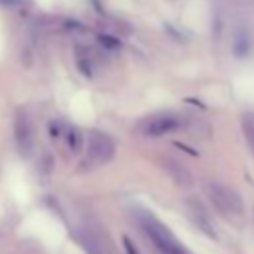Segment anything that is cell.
<instances>
[{
    "instance_id": "cell-1",
    "label": "cell",
    "mask_w": 254,
    "mask_h": 254,
    "mask_svg": "<svg viewBox=\"0 0 254 254\" xmlns=\"http://www.w3.org/2000/svg\"><path fill=\"white\" fill-rule=\"evenodd\" d=\"M204 189H206V194H208L210 202L214 204V208L226 220L240 222L244 218V200L232 187H226L222 183L210 181V183H206Z\"/></svg>"
},
{
    "instance_id": "cell-2",
    "label": "cell",
    "mask_w": 254,
    "mask_h": 254,
    "mask_svg": "<svg viewBox=\"0 0 254 254\" xmlns=\"http://www.w3.org/2000/svg\"><path fill=\"white\" fill-rule=\"evenodd\" d=\"M137 216H139L141 228L145 230V234L151 238V242L155 244V248H157L161 254H190V252L175 238V234H173L161 220H157L153 214L141 210V212H137Z\"/></svg>"
},
{
    "instance_id": "cell-3",
    "label": "cell",
    "mask_w": 254,
    "mask_h": 254,
    "mask_svg": "<svg viewBox=\"0 0 254 254\" xmlns=\"http://www.w3.org/2000/svg\"><path fill=\"white\" fill-rule=\"evenodd\" d=\"M115 155V141L103 131H91L87 135V153L83 161V169L91 171L105 163H109Z\"/></svg>"
},
{
    "instance_id": "cell-4",
    "label": "cell",
    "mask_w": 254,
    "mask_h": 254,
    "mask_svg": "<svg viewBox=\"0 0 254 254\" xmlns=\"http://www.w3.org/2000/svg\"><path fill=\"white\" fill-rule=\"evenodd\" d=\"M179 129V119L171 113H159V115H153L149 117L143 125H141V131L145 135H151V137H159V135H165V133H171Z\"/></svg>"
},
{
    "instance_id": "cell-5",
    "label": "cell",
    "mask_w": 254,
    "mask_h": 254,
    "mask_svg": "<svg viewBox=\"0 0 254 254\" xmlns=\"http://www.w3.org/2000/svg\"><path fill=\"white\" fill-rule=\"evenodd\" d=\"M187 214H189V218L192 220V224H194L200 232H204V234L210 236V238H216L214 222H212L210 214L202 208L200 202H196L194 198H189V200H187Z\"/></svg>"
},
{
    "instance_id": "cell-6",
    "label": "cell",
    "mask_w": 254,
    "mask_h": 254,
    "mask_svg": "<svg viewBox=\"0 0 254 254\" xmlns=\"http://www.w3.org/2000/svg\"><path fill=\"white\" fill-rule=\"evenodd\" d=\"M14 139H16V145H18L20 153L22 155H30L34 139H32V127H30L28 115L24 111L16 113V119H14Z\"/></svg>"
},
{
    "instance_id": "cell-7",
    "label": "cell",
    "mask_w": 254,
    "mask_h": 254,
    "mask_svg": "<svg viewBox=\"0 0 254 254\" xmlns=\"http://www.w3.org/2000/svg\"><path fill=\"white\" fill-rule=\"evenodd\" d=\"M163 165H165L167 173L173 177V181H175L179 187H189V185H190V175H189V171H187V167H185L183 163L175 161L173 157H165Z\"/></svg>"
},
{
    "instance_id": "cell-8",
    "label": "cell",
    "mask_w": 254,
    "mask_h": 254,
    "mask_svg": "<svg viewBox=\"0 0 254 254\" xmlns=\"http://www.w3.org/2000/svg\"><path fill=\"white\" fill-rule=\"evenodd\" d=\"M232 52L236 58H246L248 52H250V38L244 30H240L236 36H234V42H232Z\"/></svg>"
},
{
    "instance_id": "cell-9",
    "label": "cell",
    "mask_w": 254,
    "mask_h": 254,
    "mask_svg": "<svg viewBox=\"0 0 254 254\" xmlns=\"http://www.w3.org/2000/svg\"><path fill=\"white\" fill-rule=\"evenodd\" d=\"M240 123H242V133H244L246 145H248L250 153L254 155V113H244Z\"/></svg>"
},
{
    "instance_id": "cell-10",
    "label": "cell",
    "mask_w": 254,
    "mask_h": 254,
    "mask_svg": "<svg viewBox=\"0 0 254 254\" xmlns=\"http://www.w3.org/2000/svg\"><path fill=\"white\" fill-rule=\"evenodd\" d=\"M67 147H69L71 151H77V149L81 147V133H79L75 127H71V129L67 131Z\"/></svg>"
},
{
    "instance_id": "cell-11",
    "label": "cell",
    "mask_w": 254,
    "mask_h": 254,
    "mask_svg": "<svg viewBox=\"0 0 254 254\" xmlns=\"http://www.w3.org/2000/svg\"><path fill=\"white\" fill-rule=\"evenodd\" d=\"M77 67L81 69L83 75H91V65H89L87 58H77Z\"/></svg>"
},
{
    "instance_id": "cell-12",
    "label": "cell",
    "mask_w": 254,
    "mask_h": 254,
    "mask_svg": "<svg viewBox=\"0 0 254 254\" xmlns=\"http://www.w3.org/2000/svg\"><path fill=\"white\" fill-rule=\"evenodd\" d=\"M123 248H125V252H127V254H139L137 246L131 242V238H129V236H123Z\"/></svg>"
},
{
    "instance_id": "cell-13",
    "label": "cell",
    "mask_w": 254,
    "mask_h": 254,
    "mask_svg": "<svg viewBox=\"0 0 254 254\" xmlns=\"http://www.w3.org/2000/svg\"><path fill=\"white\" fill-rule=\"evenodd\" d=\"M99 42L105 44V46H109L111 50H113V48H119V40H115V38H111V36H99Z\"/></svg>"
},
{
    "instance_id": "cell-14",
    "label": "cell",
    "mask_w": 254,
    "mask_h": 254,
    "mask_svg": "<svg viewBox=\"0 0 254 254\" xmlns=\"http://www.w3.org/2000/svg\"><path fill=\"white\" fill-rule=\"evenodd\" d=\"M22 4H24V0H0V6H4V8H18Z\"/></svg>"
}]
</instances>
